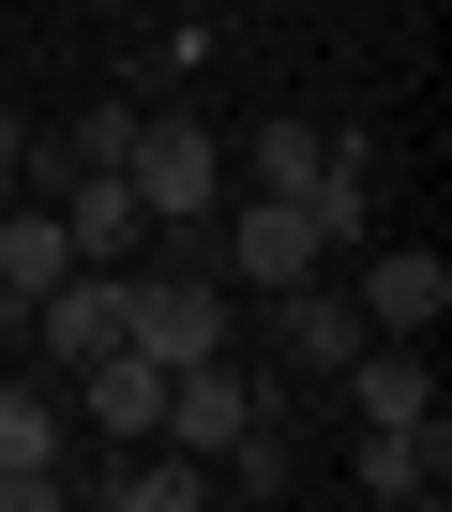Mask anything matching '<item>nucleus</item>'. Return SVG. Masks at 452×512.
<instances>
[{"instance_id": "1", "label": "nucleus", "mask_w": 452, "mask_h": 512, "mask_svg": "<svg viewBox=\"0 0 452 512\" xmlns=\"http://www.w3.org/2000/svg\"><path fill=\"white\" fill-rule=\"evenodd\" d=\"M121 181H136V211H151V226H196V211H226V136H211L196 106H136Z\"/></svg>"}, {"instance_id": "2", "label": "nucleus", "mask_w": 452, "mask_h": 512, "mask_svg": "<svg viewBox=\"0 0 452 512\" xmlns=\"http://www.w3.org/2000/svg\"><path fill=\"white\" fill-rule=\"evenodd\" d=\"M211 272H226V302H272V287H302L317 272V211L302 196H257V181H226V211H211Z\"/></svg>"}, {"instance_id": "3", "label": "nucleus", "mask_w": 452, "mask_h": 512, "mask_svg": "<svg viewBox=\"0 0 452 512\" xmlns=\"http://www.w3.org/2000/svg\"><path fill=\"white\" fill-rule=\"evenodd\" d=\"M0 512H61V377H0Z\"/></svg>"}, {"instance_id": "4", "label": "nucleus", "mask_w": 452, "mask_h": 512, "mask_svg": "<svg viewBox=\"0 0 452 512\" xmlns=\"http://www.w3.org/2000/svg\"><path fill=\"white\" fill-rule=\"evenodd\" d=\"M121 302H136V256H121V272H91V256H76V272L31 302V347H46V377H76L91 347H121Z\"/></svg>"}, {"instance_id": "5", "label": "nucleus", "mask_w": 452, "mask_h": 512, "mask_svg": "<svg viewBox=\"0 0 452 512\" xmlns=\"http://www.w3.org/2000/svg\"><path fill=\"white\" fill-rule=\"evenodd\" d=\"M347 302H362V332H407V347H422V332L452 317V256H437V241H377Z\"/></svg>"}, {"instance_id": "6", "label": "nucleus", "mask_w": 452, "mask_h": 512, "mask_svg": "<svg viewBox=\"0 0 452 512\" xmlns=\"http://www.w3.org/2000/svg\"><path fill=\"white\" fill-rule=\"evenodd\" d=\"M347 482L392 497V512L437 497V482H452V407H437V422H347Z\"/></svg>"}, {"instance_id": "7", "label": "nucleus", "mask_w": 452, "mask_h": 512, "mask_svg": "<svg viewBox=\"0 0 452 512\" xmlns=\"http://www.w3.org/2000/svg\"><path fill=\"white\" fill-rule=\"evenodd\" d=\"M46 211H61V241L91 256V272L151 256V211H136V181H121V166H76V181H46Z\"/></svg>"}, {"instance_id": "8", "label": "nucleus", "mask_w": 452, "mask_h": 512, "mask_svg": "<svg viewBox=\"0 0 452 512\" xmlns=\"http://www.w3.org/2000/svg\"><path fill=\"white\" fill-rule=\"evenodd\" d=\"M76 422L136 452V437L166 422V362H151V347H91V362H76Z\"/></svg>"}, {"instance_id": "9", "label": "nucleus", "mask_w": 452, "mask_h": 512, "mask_svg": "<svg viewBox=\"0 0 452 512\" xmlns=\"http://www.w3.org/2000/svg\"><path fill=\"white\" fill-rule=\"evenodd\" d=\"M317 166H332V121H317V106H272V121L226 136V181H257V196H302Z\"/></svg>"}, {"instance_id": "10", "label": "nucleus", "mask_w": 452, "mask_h": 512, "mask_svg": "<svg viewBox=\"0 0 452 512\" xmlns=\"http://www.w3.org/2000/svg\"><path fill=\"white\" fill-rule=\"evenodd\" d=\"M61 272H76L61 211H46V196H0V317H31V302H46Z\"/></svg>"}, {"instance_id": "11", "label": "nucleus", "mask_w": 452, "mask_h": 512, "mask_svg": "<svg viewBox=\"0 0 452 512\" xmlns=\"http://www.w3.org/2000/svg\"><path fill=\"white\" fill-rule=\"evenodd\" d=\"M272 302H287V332H272V347H287V377L317 392V377L362 347V302H347V287H317V272H302V287H272Z\"/></svg>"}, {"instance_id": "12", "label": "nucleus", "mask_w": 452, "mask_h": 512, "mask_svg": "<svg viewBox=\"0 0 452 512\" xmlns=\"http://www.w3.org/2000/svg\"><path fill=\"white\" fill-rule=\"evenodd\" d=\"M226 482H211V452H166V437H136V467H106V512H211Z\"/></svg>"}, {"instance_id": "13", "label": "nucleus", "mask_w": 452, "mask_h": 512, "mask_svg": "<svg viewBox=\"0 0 452 512\" xmlns=\"http://www.w3.org/2000/svg\"><path fill=\"white\" fill-rule=\"evenodd\" d=\"M0 196H31V121L0 106Z\"/></svg>"}]
</instances>
